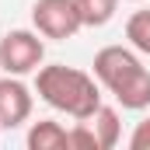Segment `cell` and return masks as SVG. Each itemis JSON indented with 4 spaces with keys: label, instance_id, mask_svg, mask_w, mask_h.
<instances>
[{
    "label": "cell",
    "instance_id": "1",
    "mask_svg": "<svg viewBox=\"0 0 150 150\" xmlns=\"http://www.w3.org/2000/svg\"><path fill=\"white\" fill-rule=\"evenodd\" d=\"M35 91L38 98L56 108V112H67L70 119L84 122L98 112L101 105V87H98V77L84 74L77 67H63V63H49V67H38L35 70Z\"/></svg>",
    "mask_w": 150,
    "mask_h": 150
},
{
    "label": "cell",
    "instance_id": "2",
    "mask_svg": "<svg viewBox=\"0 0 150 150\" xmlns=\"http://www.w3.org/2000/svg\"><path fill=\"white\" fill-rule=\"evenodd\" d=\"M94 77L105 91H112L122 108H147L150 105V70L140 56L126 45H105L94 56Z\"/></svg>",
    "mask_w": 150,
    "mask_h": 150
},
{
    "label": "cell",
    "instance_id": "3",
    "mask_svg": "<svg viewBox=\"0 0 150 150\" xmlns=\"http://www.w3.org/2000/svg\"><path fill=\"white\" fill-rule=\"evenodd\" d=\"M45 59V42L38 38V32H28V28H14L0 38V70L14 77L35 74Z\"/></svg>",
    "mask_w": 150,
    "mask_h": 150
},
{
    "label": "cell",
    "instance_id": "4",
    "mask_svg": "<svg viewBox=\"0 0 150 150\" xmlns=\"http://www.w3.org/2000/svg\"><path fill=\"white\" fill-rule=\"evenodd\" d=\"M32 25L42 38H74L84 28V18L77 11V0H35L32 7Z\"/></svg>",
    "mask_w": 150,
    "mask_h": 150
},
{
    "label": "cell",
    "instance_id": "5",
    "mask_svg": "<svg viewBox=\"0 0 150 150\" xmlns=\"http://www.w3.org/2000/svg\"><path fill=\"white\" fill-rule=\"evenodd\" d=\"M28 115H32V91L14 74H7L0 80V126L18 129L21 122H28Z\"/></svg>",
    "mask_w": 150,
    "mask_h": 150
},
{
    "label": "cell",
    "instance_id": "6",
    "mask_svg": "<svg viewBox=\"0 0 150 150\" xmlns=\"http://www.w3.org/2000/svg\"><path fill=\"white\" fill-rule=\"evenodd\" d=\"M25 143H28V150H70V133L52 119H38L28 129Z\"/></svg>",
    "mask_w": 150,
    "mask_h": 150
},
{
    "label": "cell",
    "instance_id": "7",
    "mask_svg": "<svg viewBox=\"0 0 150 150\" xmlns=\"http://www.w3.org/2000/svg\"><path fill=\"white\" fill-rule=\"evenodd\" d=\"M91 129H94V140H98V150H112L122 136V122H119V112L108 108V105H98V112L91 119H84Z\"/></svg>",
    "mask_w": 150,
    "mask_h": 150
},
{
    "label": "cell",
    "instance_id": "8",
    "mask_svg": "<svg viewBox=\"0 0 150 150\" xmlns=\"http://www.w3.org/2000/svg\"><path fill=\"white\" fill-rule=\"evenodd\" d=\"M119 0H77V11L84 18V28H101L115 18Z\"/></svg>",
    "mask_w": 150,
    "mask_h": 150
},
{
    "label": "cell",
    "instance_id": "9",
    "mask_svg": "<svg viewBox=\"0 0 150 150\" xmlns=\"http://www.w3.org/2000/svg\"><path fill=\"white\" fill-rule=\"evenodd\" d=\"M126 38H129V45H133L136 52L150 56V11L129 14V21H126Z\"/></svg>",
    "mask_w": 150,
    "mask_h": 150
},
{
    "label": "cell",
    "instance_id": "10",
    "mask_svg": "<svg viewBox=\"0 0 150 150\" xmlns=\"http://www.w3.org/2000/svg\"><path fill=\"white\" fill-rule=\"evenodd\" d=\"M70 147H77V150H98L94 129H91L87 122H77L74 129H70Z\"/></svg>",
    "mask_w": 150,
    "mask_h": 150
},
{
    "label": "cell",
    "instance_id": "11",
    "mask_svg": "<svg viewBox=\"0 0 150 150\" xmlns=\"http://www.w3.org/2000/svg\"><path fill=\"white\" fill-rule=\"evenodd\" d=\"M129 150H150V119L136 122V129L129 136Z\"/></svg>",
    "mask_w": 150,
    "mask_h": 150
},
{
    "label": "cell",
    "instance_id": "12",
    "mask_svg": "<svg viewBox=\"0 0 150 150\" xmlns=\"http://www.w3.org/2000/svg\"><path fill=\"white\" fill-rule=\"evenodd\" d=\"M0 133H4V126H0Z\"/></svg>",
    "mask_w": 150,
    "mask_h": 150
}]
</instances>
